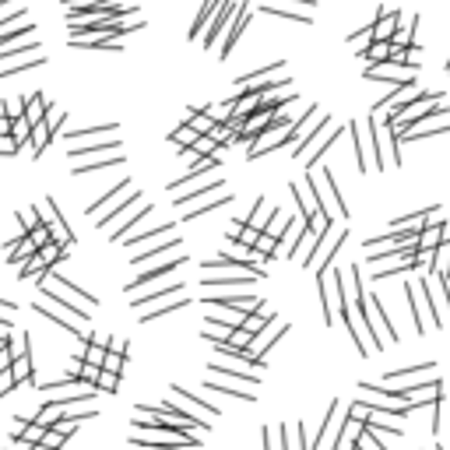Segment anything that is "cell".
Here are the masks:
<instances>
[{
    "mask_svg": "<svg viewBox=\"0 0 450 450\" xmlns=\"http://www.w3.org/2000/svg\"><path fill=\"white\" fill-rule=\"evenodd\" d=\"M131 440L141 443V447H190V450H197V436L194 433H183V429H176V426L141 423V418L131 429Z\"/></svg>",
    "mask_w": 450,
    "mask_h": 450,
    "instance_id": "obj_1",
    "label": "cell"
},
{
    "mask_svg": "<svg viewBox=\"0 0 450 450\" xmlns=\"http://www.w3.org/2000/svg\"><path fill=\"white\" fill-rule=\"evenodd\" d=\"M436 106H443V95H440V92H423L418 99H412L408 106H401V109L394 113V120H391L394 137L401 141V137L408 134V127H415L418 120H426L429 113H436Z\"/></svg>",
    "mask_w": 450,
    "mask_h": 450,
    "instance_id": "obj_2",
    "label": "cell"
},
{
    "mask_svg": "<svg viewBox=\"0 0 450 450\" xmlns=\"http://www.w3.org/2000/svg\"><path fill=\"white\" fill-rule=\"evenodd\" d=\"M306 187H310V194H313V201H317V207L331 218V215H341V218H348V207H345V201H341V194H338V183H335V176H331V169H324L320 172V179H313L310 172H306Z\"/></svg>",
    "mask_w": 450,
    "mask_h": 450,
    "instance_id": "obj_3",
    "label": "cell"
},
{
    "mask_svg": "<svg viewBox=\"0 0 450 450\" xmlns=\"http://www.w3.org/2000/svg\"><path fill=\"white\" fill-rule=\"evenodd\" d=\"M423 292L429 303V327H443L450 324V292H447V275L429 271L423 278Z\"/></svg>",
    "mask_w": 450,
    "mask_h": 450,
    "instance_id": "obj_4",
    "label": "cell"
},
{
    "mask_svg": "<svg viewBox=\"0 0 450 450\" xmlns=\"http://www.w3.org/2000/svg\"><path fill=\"white\" fill-rule=\"evenodd\" d=\"M345 236H348V229L345 225H327V232L317 239V247L310 250V257L303 260L306 267H313V271L320 275V271H327V267H331V260H335V254H338V247L345 243Z\"/></svg>",
    "mask_w": 450,
    "mask_h": 450,
    "instance_id": "obj_5",
    "label": "cell"
},
{
    "mask_svg": "<svg viewBox=\"0 0 450 450\" xmlns=\"http://www.w3.org/2000/svg\"><path fill=\"white\" fill-rule=\"evenodd\" d=\"M39 215H46L43 222H46V229H49V236L56 239V243H67V247H74V236H71V229H67V222H64V215H60V207H56V197H46L39 207H36Z\"/></svg>",
    "mask_w": 450,
    "mask_h": 450,
    "instance_id": "obj_6",
    "label": "cell"
},
{
    "mask_svg": "<svg viewBox=\"0 0 450 450\" xmlns=\"http://www.w3.org/2000/svg\"><path fill=\"white\" fill-rule=\"evenodd\" d=\"M352 131V144H355V162H359V169H370V162L376 166V152H373V131H370V120L366 124H352L348 127Z\"/></svg>",
    "mask_w": 450,
    "mask_h": 450,
    "instance_id": "obj_7",
    "label": "cell"
},
{
    "mask_svg": "<svg viewBox=\"0 0 450 450\" xmlns=\"http://www.w3.org/2000/svg\"><path fill=\"white\" fill-rule=\"evenodd\" d=\"M236 8H239V0H222V4H218V11L212 14V21H207V32H204V46H207V49H212V46L222 39V32L232 25Z\"/></svg>",
    "mask_w": 450,
    "mask_h": 450,
    "instance_id": "obj_8",
    "label": "cell"
},
{
    "mask_svg": "<svg viewBox=\"0 0 450 450\" xmlns=\"http://www.w3.org/2000/svg\"><path fill=\"white\" fill-rule=\"evenodd\" d=\"M366 78L370 81H387V85H408V81H415V71H408V67H401V64H376V67H366Z\"/></svg>",
    "mask_w": 450,
    "mask_h": 450,
    "instance_id": "obj_9",
    "label": "cell"
},
{
    "mask_svg": "<svg viewBox=\"0 0 450 450\" xmlns=\"http://www.w3.org/2000/svg\"><path fill=\"white\" fill-rule=\"evenodd\" d=\"M187 264V254H176V257H169L166 264H159V267H152V271H144V275H137V282H131L127 285V295L134 292V289H141V285H152L155 278H169L176 267H183Z\"/></svg>",
    "mask_w": 450,
    "mask_h": 450,
    "instance_id": "obj_10",
    "label": "cell"
},
{
    "mask_svg": "<svg viewBox=\"0 0 450 450\" xmlns=\"http://www.w3.org/2000/svg\"><path fill=\"white\" fill-rule=\"evenodd\" d=\"M250 25V4H243L239 0V8H236V18H232V25H229V36H225V43H222V60H229V53H232V46L239 43V36H243V28Z\"/></svg>",
    "mask_w": 450,
    "mask_h": 450,
    "instance_id": "obj_11",
    "label": "cell"
},
{
    "mask_svg": "<svg viewBox=\"0 0 450 450\" xmlns=\"http://www.w3.org/2000/svg\"><path fill=\"white\" fill-rule=\"evenodd\" d=\"M204 306H212L207 310V324H225V327H243V310H236V306H225V303H204Z\"/></svg>",
    "mask_w": 450,
    "mask_h": 450,
    "instance_id": "obj_12",
    "label": "cell"
},
{
    "mask_svg": "<svg viewBox=\"0 0 450 450\" xmlns=\"http://www.w3.org/2000/svg\"><path fill=\"white\" fill-rule=\"evenodd\" d=\"M398 25H401V14L398 11H387V14H380L370 28H373V39L376 43H391L394 39V32H398Z\"/></svg>",
    "mask_w": 450,
    "mask_h": 450,
    "instance_id": "obj_13",
    "label": "cell"
},
{
    "mask_svg": "<svg viewBox=\"0 0 450 450\" xmlns=\"http://www.w3.org/2000/svg\"><path fill=\"white\" fill-rule=\"evenodd\" d=\"M32 310H39V313H43L46 320H53L56 327H64V331H71L74 338H81V341H85V331H81V320H74V317H64V313H56V310H46L43 303H36Z\"/></svg>",
    "mask_w": 450,
    "mask_h": 450,
    "instance_id": "obj_14",
    "label": "cell"
},
{
    "mask_svg": "<svg viewBox=\"0 0 450 450\" xmlns=\"http://www.w3.org/2000/svg\"><path fill=\"white\" fill-rule=\"evenodd\" d=\"M36 254H39V247L28 236H21L18 243H8V264H25V260H32Z\"/></svg>",
    "mask_w": 450,
    "mask_h": 450,
    "instance_id": "obj_15",
    "label": "cell"
},
{
    "mask_svg": "<svg viewBox=\"0 0 450 450\" xmlns=\"http://www.w3.org/2000/svg\"><path fill=\"white\" fill-rule=\"evenodd\" d=\"M450 131V120H426V124H418V127H408V134L401 141H415V137H429V134H447Z\"/></svg>",
    "mask_w": 450,
    "mask_h": 450,
    "instance_id": "obj_16",
    "label": "cell"
},
{
    "mask_svg": "<svg viewBox=\"0 0 450 450\" xmlns=\"http://www.w3.org/2000/svg\"><path fill=\"white\" fill-rule=\"evenodd\" d=\"M218 4H222V0H204L201 11H197V18H194V25H190V32H187V39H197V32H201L207 21H212V14L218 11Z\"/></svg>",
    "mask_w": 450,
    "mask_h": 450,
    "instance_id": "obj_17",
    "label": "cell"
},
{
    "mask_svg": "<svg viewBox=\"0 0 450 450\" xmlns=\"http://www.w3.org/2000/svg\"><path fill=\"white\" fill-rule=\"evenodd\" d=\"M25 120H28V127H36V124H43V116H46V99L36 92L32 99H25V113H21Z\"/></svg>",
    "mask_w": 450,
    "mask_h": 450,
    "instance_id": "obj_18",
    "label": "cell"
},
{
    "mask_svg": "<svg viewBox=\"0 0 450 450\" xmlns=\"http://www.w3.org/2000/svg\"><path fill=\"white\" fill-rule=\"evenodd\" d=\"M271 215H275V207L267 204L264 197H257V201H254V212H250V225L264 232V229H267V222H271Z\"/></svg>",
    "mask_w": 450,
    "mask_h": 450,
    "instance_id": "obj_19",
    "label": "cell"
},
{
    "mask_svg": "<svg viewBox=\"0 0 450 450\" xmlns=\"http://www.w3.org/2000/svg\"><path fill=\"white\" fill-rule=\"evenodd\" d=\"M440 243H443V222L426 225L423 232H418V250H436Z\"/></svg>",
    "mask_w": 450,
    "mask_h": 450,
    "instance_id": "obj_20",
    "label": "cell"
},
{
    "mask_svg": "<svg viewBox=\"0 0 450 450\" xmlns=\"http://www.w3.org/2000/svg\"><path fill=\"white\" fill-rule=\"evenodd\" d=\"M363 56H366V64L370 67H376V64H387V60H391V43H370L366 49H363Z\"/></svg>",
    "mask_w": 450,
    "mask_h": 450,
    "instance_id": "obj_21",
    "label": "cell"
},
{
    "mask_svg": "<svg viewBox=\"0 0 450 450\" xmlns=\"http://www.w3.org/2000/svg\"><path fill=\"white\" fill-rule=\"evenodd\" d=\"M429 271H440L450 278V239H443V243L433 250V264H429Z\"/></svg>",
    "mask_w": 450,
    "mask_h": 450,
    "instance_id": "obj_22",
    "label": "cell"
},
{
    "mask_svg": "<svg viewBox=\"0 0 450 450\" xmlns=\"http://www.w3.org/2000/svg\"><path fill=\"white\" fill-rule=\"evenodd\" d=\"M49 137H53V131L46 127V120H43V124H36V127H32V134H28V141H32V155H36V159H39V155L46 152Z\"/></svg>",
    "mask_w": 450,
    "mask_h": 450,
    "instance_id": "obj_23",
    "label": "cell"
},
{
    "mask_svg": "<svg viewBox=\"0 0 450 450\" xmlns=\"http://www.w3.org/2000/svg\"><path fill=\"white\" fill-rule=\"evenodd\" d=\"M67 250H71L67 243H56V239H53V243H46V247L39 250V260H43L46 267H53V264H60V260L67 257Z\"/></svg>",
    "mask_w": 450,
    "mask_h": 450,
    "instance_id": "obj_24",
    "label": "cell"
},
{
    "mask_svg": "<svg viewBox=\"0 0 450 450\" xmlns=\"http://www.w3.org/2000/svg\"><path fill=\"white\" fill-rule=\"evenodd\" d=\"M436 363H418V366H401V370H394V373H387L383 376V383H401V380H408V376H418V373H429Z\"/></svg>",
    "mask_w": 450,
    "mask_h": 450,
    "instance_id": "obj_25",
    "label": "cell"
},
{
    "mask_svg": "<svg viewBox=\"0 0 450 450\" xmlns=\"http://www.w3.org/2000/svg\"><path fill=\"white\" fill-rule=\"evenodd\" d=\"M11 376H14V383L32 380V352L21 355V359H14V363H11Z\"/></svg>",
    "mask_w": 450,
    "mask_h": 450,
    "instance_id": "obj_26",
    "label": "cell"
},
{
    "mask_svg": "<svg viewBox=\"0 0 450 450\" xmlns=\"http://www.w3.org/2000/svg\"><path fill=\"white\" fill-rule=\"evenodd\" d=\"M285 450H306V429L303 426H285Z\"/></svg>",
    "mask_w": 450,
    "mask_h": 450,
    "instance_id": "obj_27",
    "label": "cell"
},
{
    "mask_svg": "<svg viewBox=\"0 0 450 450\" xmlns=\"http://www.w3.org/2000/svg\"><path fill=\"white\" fill-rule=\"evenodd\" d=\"M60 412H64V405H56V401H49L36 418H32V423L36 426H43V429H53V423H56V418H60Z\"/></svg>",
    "mask_w": 450,
    "mask_h": 450,
    "instance_id": "obj_28",
    "label": "cell"
},
{
    "mask_svg": "<svg viewBox=\"0 0 450 450\" xmlns=\"http://www.w3.org/2000/svg\"><path fill=\"white\" fill-rule=\"evenodd\" d=\"M225 201H232V197L225 194V197H207V201H201L197 207H190V212H187V222H194V218H201V215H207V212H215V207L225 204Z\"/></svg>",
    "mask_w": 450,
    "mask_h": 450,
    "instance_id": "obj_29",
    "label": "cell"
},
{
    "mask_svg": "<svg viewBox=\"0 0 450 450\" xmlns=\"http://www.w3.org/2000/svg\"><path fill=\"white\" fill-rule=\"evenodd\" d=\"M39 64H46V56H28V60H14V64L0 67V78H11V74H18V71H25V67H39Z\"/></svg>",
    "mask_w": 450,
    "mask_h": 450,
    "instance_id": "obj_30",
    "label": "cell"
},
{
    "mask_svg": "<svg viewBox=\"0 0 450 450\" xmlns=\"http://www.w3.org/2000/svg\"><path fill=\"white\" fill-rule=\"evenodd\" d=\"M355 450H387V447H383L380 433H373V429H363V433H359V440H355Z\"/></svg>",
    "mask_w": 450,
    "mask_h": 450,
    "instance_id": "obj_31",
    "label": "cell"
},
{
    "mask_svg": "<svg viewBox=\"0 0 450 450\" xmlns=\"http://www.w3.org/2000/svg\"><path fill=\"white\" fill-rule=\"evenodd\" d=\"M190 152H194L197 159H201V155H215V152H218V141H215L212 134H201V137L190 144Z\"/></svg>",
    "mask_w": 450,
    "mask_h": 450,
    "instance_id": "obj_32",
    "label": "cell"
},
{
    "mask_svg": "<svg viewBox=\"0 0 450 450\" xmlns=\"http://www.w3.org/2000/svg\"><path fill=\"white\" fill-rule=\"evenodd\" d=\"M32 134V127H28V120L25 116H18V120H11V141H14V148L21 152V144H25V137Z\"/></svg>",
    "mask_w": 450,
    "mask_h": 450,
    "instance_id": "obj_33",
    "label": "cell"
},
{
    "mask_svg": "<svg viewBox=\"0 0 450 450\" xmlns=\"http://www.w3.org/2000/svg\"><path fill=\"white\" fill-rule=\"evenodd\" d=\"M102 359H106V345L99 338H92L85 345V363H92V366H102Z\"/></svg>",
    "mask_w": 450,
    "mask_h": 450,
    "instance_id": "obj_34",
    "label": "cell"
},
{
    "mask_svg": "<svg viewBox=\"0 0 450 450\" xmlns=\"http://www.w3.org/2000/svg\"><path fill=\"white\" fill-rule=\"evenodd\" d=\"M124 363H127V355L124 352H106V359H102V366L99 370H106V373H124Z\"/></svg>",
    "mask_w": 450,
    "mask_h": 450,
    "instance_id": "obj_35",
    "label": "cell"
},
{
    "mask_svg": "<svg viewBox=\"0 0 450 450\" xmlns=\"http://www.w3.org/2000/svg\"><path fill=\"white\" fill-rule=\"evenodd\" d=\"M289 222H292V218H289ZM289 222L282 218V212H275V215H271V222H267V229H264V232H267V236H275L278 243H282V239H285V232H289Z\"/></svg>",
    "mask_w": 450,
    "mask_h": 450,
    "instance_id": "obj_36",
    "label": "cell"
},
{
    "mask_svg": "<svg viewBox=\"0 0 450 450\" xmlns=\"http://www.w3.org/2000/svg\"><path fill=\"white\" fill-rule=\"evenodd\" d=\"M28 239H32V243H36L39 250H43L46 243H53V236H49V229H46V222H43V218H39L32 229H28Z\"/></svg>",
    "mask_w": 450,
    "mask_h": 450,
    "instance_id": "obj_37",
    "label": "cell"
},
{
    "mask_svg": "<svg viewBox=\"0 0 450 450\" xmlns=\"http://www.w3.org/2000/svg\"><path fill=\"white\" fill-rule=\"evenodd\" d=\"M197 137H201V134H197V131H190L187 124L179 127V131H172V134H169V141H172V144H179V148H190Z\"/></svg>",
    "mask_w": 450,
    "mask_h": 450,
    "instance_id": "obj_38",
    "label": "cell"
},
{
    "mask_svg": "<svg viewBox=\"0 0 450 450\" xmlns=\"http://www.w3.org/2000/svg\"><path fill=\"white\" fill-rule=\"evenodd\" d=\"M116 134V124H106V127H92V131H78V134H67V141H81V137H113Z\"/></svg>",
    "mask_w": 450,
    "mask_h": 450,
    "instance_id": "obj_39",
    "label": "cell"
},
{
    "mask_svg": "<svg viewBox=\"0 0 450 450\" xmlns=\"http://www.w3.org/2000/svg\"><path fill=\"white\" fill-rule=\"evenodd\" d=\"M95 387H99V394H113L116 387H120V376H116V373H106V370H99V380H95Z\"/></svg>",
    "mask_w": 450,
    "mask_h": 450,
    "instance_id": "obj_40",
    "label": "cell"
},
{
    "mask_svg": "<svg viewBox=\"0 0 450 450\" xmlns=\"http://www.w3.org/2000/svg\"><path fill=\"white\" fill-rule=\"evenodd\" d=\"M43 436H46V429H43V426H36V423H32V426H21V429H18V436H14V440H25V443H43Z\"/></svg>",
    "mask_w": 450,
    "mask_h": 450,
    "instance_id": "obj_41",
    "label": "cell"
},
{
    "mask_svg": "<svg viewBox=\"0 0 450 450\" xmlns=\"http://www.w3.org/2000/svg\"><path fill=\"white\" fill-rule=\"evenodd\" d=\"M348 43L359 49V53H363L370 43H373V28H363V32H355V36H348Z\"/></svg>",
    "mask_w": 450,
    "mask_h": 450,
    "instance_id": "obj_42",
    "label": "cell"
},
{
    "mask_svg": "<svg viewBox=\"0 0 450 450\" xmlns=\"http://www.w3.org/2000/svg\"><path fill=\"white\" fill-rule=\"evenodd\" d=\"M64 116H67V113H60L56 106H46V116H43V120H46V127H49V131L56 134V127L64 124Z\"/></svg>",
    "mask_w": 450,
    "mask_h": 450,
    "instance_id": "obj_43",
    "label": "cell"
},
{
    "mask_svg": "<svg viewBox=\"0 0 450 450\" xmlns=\"http://www.w3.org/2000/svg\"><path fill=\"white\" fill-rule=\"evenodd\" d=\"M250 341H254V335L243 331V327H236V331L229 335V345H236V348H250Z\"/></svg>",
    "mask_w": 450,
    "mask_h": 450,
    "instance_id": "obj_44",
    "label": "cell"
},
{
    "mask_svg": "<svg viewBox=\"0 0 450 450\" xmlns=\"http://www.w3.org/2000/svg\"><path fill=\"white\" fill-rule=\"evenodd\" d=\"M8 352H11V359H21V355H28V335H21V338H11Z\"/></svg>",
    "mask_w": 450,
    "mask_h": 450,
    "instance_id": "obj_45",
    "label": "cell"
},
{
    "mask_svg": "<svg viewBox=\"0 0 450 450\" xmlns=\"http://www.w3.org/2000/svg\"><path fill=\"white\" fill-rule=\"evenodd\" d=\"M236 239H239V243H243V247H257V239H260V229H254V225H243V232H239Z\"/></svg>",
    "mask_w": 450,
    "mask_h": 450,
    "instance_id": "obj_46",
    "label": "cell"
},
{
    "mask_svg": "<svg viewBox=\"0 0 450 450\" xmlns=\"http://www.w3.org/2000/svg\"><path fill=\"white\" fill-rule=\"evenodd\" d=\"M64 440H67V436H60L56 429H46V436H43V443H46L49 450H60V447H64Z\"/></svg>",
    "mask_w": 450,
    "mask_h": 450,
    "instance_id": "obj_47",
    "label": "cell"
},
{
    "mask_svg": "<svg viewBox=\"0 0 450 450\" xmlns=\"http://www.w3.org/2000/svg\"><path fill=\"white\" fill-rule=\"evenodd\" d=\"M8 450H49L46 443H25V440H14Z\"/></svg>",
    "mask_w": 450,
    "mask_h": 450,
    "instance_id": "obj_48",
    "label": "cell"
},
{
    "mask_svg": "<svg viewBox=\"0 0 450 450\" xmlns=\"http://www.w3.org/2000/svg\"><path fill=\"white\" fill-rule=\"evenodd\" d=\"M106 352H124L127 355V341L124 338H106Z\"/></svg>",
    "mask_w": 450,
    "mask_h": 450,
    "instance_id": "obj_49",
    "label": "cell"
},
{
    "mask_svg": "<svg viewBox=\"0 0 450 450\" xmlns=\"http://www.w3.org/2000/svg\"><path fill=\"white\" fill-rule=\"evenodd\" d=\"M243 225H247V222H239V218H232V222L225 225V239H236L239 232H243Z\"/></svg>",
    "mask_w": 450,
    "mask_h": 450,
    "instance_id": "obj_50",
    "label": "cell"
},
{
    "mask_svg": "<svg viewBox=\"0 0 450 450\" xmlns=\"http://www.w3.org/2000/svg\"><path fill=\"white\" fill-rule=\"evenodd\" d=\"M11 363H14V359H11V352H8V348H0V373H4V370H11Z\"/></svg>",
    "mask_w": 450,
    "mask_h": 450,
    "instance_id": "obj_51",
    "label": "cell"
},
{
    "mask_svg": "<svg viewBox=\"0 0 450 450\" xmlns=\"http://www.w3.org/2000/svg\"><path fill=\"white\" fill-rule=\"evenodd\" d=\"M285 4H295V8H303V11H313L317 0H285Z\"/></svg>",
    "mask_w": 450,
    "mask_h": 450,
    "instance_id": "obj_52",
    "label": "cell"
},
{
    "mask_svg": "<svg viewBox=\"0 0 450 450\" xmlns=\"http://www.w3.org/2000/svg\"><path fill=\"white\" fill-rule=\"evenodd\" d=\"M141 450H190V447H141Z\"/></svg>",
    "mask_w": 450,
    "mask_h": 450,
    "instance_id": "obj_53",
    "label": "cell"
},
{
    "mask_svg": "<svg viewBox=\"0 0 450 450\" xmlns=\"http://www.w3.org/2000/svg\"><path fill=\"white\" fill-rule=\"evenodd\" d=\"M0 310H18V306L11 303V299H0Z\"/></svg>",
    "mask_w": 450,
    "mask_h": 450,
    "instance_id": "obj_54",
    "label": "cell"
},
{
    "mask_svg": "<svg viewBox=\"0 0 450 450\" xmlns=\"http://www.w3.org/2000/svg\"><path fill=\"white\" fill-rule=\"evenodd\" d=\"M447 71H450V60H447Z\"/></svg>",
    "mask_w": 450,
    "mask_h": 450,
    "instance_id": "obj_55",
    "label": "cell"
},
{
    "mask_svg": "<svg viewBox=\"0 0 450 450\" xmlns=\"http://www.w3.org/2000/svg\"><path fill=\"white\" fill-rule=\"evenodd\" d=\"M436 450H440V447H436Z\"/></svg>",
    "mask_w": 450,
    "mask_h": 450,
    "instance_id": "obj_56",
    "label": "cell"
}]
</instances>
